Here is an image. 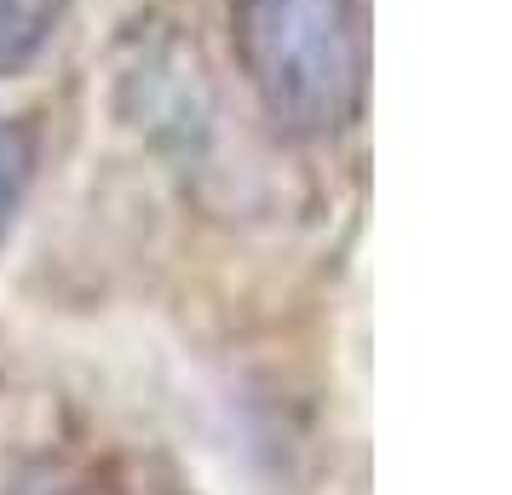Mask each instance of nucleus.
Here are the masks:
<instances>
[{"label": "nucleus", "instance_id": "1", "mask_svg": "<svg viewBox=\"0 0 512 495\" xmlns=\"http://www.w3.org/2000/svg\"><path fill=\"white\" fill-rule=\"evenodd\" d=\"M231 47L265 121L294 144H334L369 104L363 0H236Z\"/></svg>", "mask_w": 512, "mask_h": 495}, {"label": "nucleus", "instance_id": "2", "mask_svg": "<svg viewBox=\"0 0 512 495\" xmlns=\"http://www.w3.org/2000/svg\"><path fill=\"white\" fill-rule=\"evenodd\" d=\"M64 24V0H0V75L29 70Z\"/></svg>", "mask_w": 512, "mask_h": 495}, {"label": "nucleus", "instance_id": "3", "mask_svg": "<svg viewBox=\"0 0 512 495\" xmlns=\"http://www.w3.org/2000/svg\"><path fill=\"white\" fill-rule=\"evenodd\" d=\"M35 156H41L35 127L18 116H0V242L12 236L18 213H24V196L35 185Z\"/></svg>", "mask_w": 512, "mask_h": 495}]
</instances>
